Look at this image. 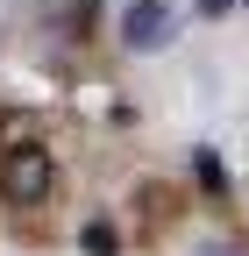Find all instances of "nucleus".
<instances>
[{"mask_svg":"<svg viewBox=\"0 0 249 256\" xmlns=\"http://www.w3.org/2000/svg\"><path fill=\"white\" fill-rule=\"evenodd\" d=\"M50 192H57V164H50V150L22 142V150L0 156V200H8V206H43Z\"/></svg>","mask_w":249,"mask_h":256,"instance_id":"1","label":"nucleus"},{"mask_svg":"<svg viewBox=\"0 0 249 256\" xmlns=\"http://www.w3.org/2000/svg\"><path fill=\"white\" fill-rule=\"evenodd\" d=\"M114 36H121L128 57H157V50L178 43V8H171V0H128L121 22H114Z\"/></svg>","mask_w":249,"mask_h":256,"instance_id":"2","label":"nucleus"},{"mask_svg":"<svg viewBox=\"0 0 249 256\" xmlns=\"http://www.w3.org/2000/svg\"><path fill=\"white\" fill-rule=\"evenodd\" d=\"M121 242H114V228H107V220H92V228H86V256H114Z\"/></svg>","mask_w":249,"mask_h":256,"instance_id":"3","label":"nucleus"},{"mask_svg":"<svg viewBox=\"0 0 249 256\" xmlns=\"http://www.w3.org/2000/svg\"><path fill=\"white\" fill-rule=\"evenodd\" d=\"M200 185H206V192H221V185H228V171H221V164H214V156H206V150H200Z\"/></svg>","mask_w":249,"mask_h":256,"instance_id":"4","label":"nucleus"},{"mask_svg":"<svg viewBox=\"0 0 249 256\" xmlns=\"http://www.w3.org/2000/svg\"><path fill=\"white\" fill-rule=\"evenodd\" d=\"M192 256H235V249H228V242H200Z\"/></svg>","mask_w":249,"mask_h":256,"instance_id":"5","label":"nucleus"}]
</instances>
